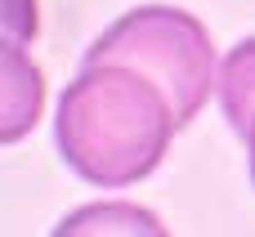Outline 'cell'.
Listing matches in <instances>:
<instances>
[{
	"mask_svg": "<svg viewBox=\"0 0 255 237\" xmlns=\"http://www.w3.org/2000/svg\"><path fill=\"white\" fill-rule=\"evenodd\" d=\"M220 108L251 152V184H255V36L233 45L220 67Z\"/></svg>",
	"mask_w": 255,
	"mask_h": 237,
	"instance_id": "cell-4",
	"label": "cell"
},
{
	"mask_svg": "<svg viewBox=\"0 0 255 237\" xmlns=\"http://www.w3.org/2000/svg\"><path fill=\"white\" fill-rule=\"evenodd\" d=\"M175 130L184 125L166 85L126 58H85L54 117L67 170L94 188H126L152 175Z\"/></svg>",
	"mask_w": 255,
	"mask_h": 237,
	"instance_id": "cell-1",
	"label": "cell"
},
{
	"mask_svg": "<svg viewBox=\"0 0 255 237\" xmlns=\"http://www.w3.org/2000/svg\"><path fill=\"white\" fill-rule=\"evenodd\" d=\"M99 229H108V233H161V224H157V215H152V211L121 206V202L76 211L72 220H63V224H58V233H99Z\"/></svg>",
	"mask_w": 255,
	"mask_h": 237,
	"instance_id": "cell-5",
	"label": "cell"
},
{
	"mask_svg": "<svg viewBox=\"0 0 255 237\" xmlns=\"http://www.w3.org/2000/svg\"><path fill=\"white\" fill-rule=\"evenodd\" d=\"M36 31H40L36 0H0V36L31 45V40H36Z\"/></svg>",
	"mask_w": 255,
	"mask_h": 237,
	"instance_id": "cell-6",
	"label": "cell"
},
{
	"mask_svg": "<svg viewBox=\"0 0 255 237\" xmlns=\"http://www.w3.org/2000/svg\"><path fill=\"white\" fill-rule=\"evenodd\" d=\"M45 112V72L31 63L22 40L0 36V143H18Z\"/></svg>",
	"mask_w": 255,
	"mask_h": 237,
	"instance_id": "cell-3",
	"label": "cell"
},
{
	"mask_svg": "<svg viewBox=\"0 0 255 237\" xmlns=\"http://www.w3.org/2000/svg\"><path fill=\"white\" fill-rule=\"evenodd\" d=\"M85 58H126L148 76H157L179 112V125H188L206 108L211 90L220 85L215 45L206 27L188 9H170V4L130 9L85 49Z\"/></svg>",
	"mask_w": 255,
	"mask_h": 237,
	"instance_id": "cell-2",
	"label": "cell"
}]
</instances>
